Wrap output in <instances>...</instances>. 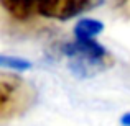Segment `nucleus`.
<instances>
[{"label": "nucleus", "mask_w": 130, "mask_h": 126, "mask_svg": "<svg viewBox=\"0 0 130 126\" xmlns=\"http://www.w3.org/2000/svg\"><path fill=\"white\" fill-rule=\"evenodd\" d=\"M0 67L2 69H10V70H18V72H23V70H28L33 67V64L30 61L23 59V57H15V56H7V54H2L0 56Z\"/></svg>", "instance_id": "4"}, {"label": "nucleus", "mask_w": 130, "mask_h": 126, "mask_svg": "<svg viewBox=\"0 0 130 126\" xmlns=\"http://www.w3.org/2000/svg\"><path fill=\"white\" fill-rule=\"evenodd\" d=\"M61 53L68 57V66L76 77H92L110 66L109 53L95 39H74L63 44Z\"/></svg>", "instance_id": "1"}, {"label": "nucleus", "mask_w": 130, "mask_h": 126, "mask_svg": "<svg viewBox=\"0 0 130 126\" xmlns=\"http://www.w3.org/2000/svg\"><path fill=\"white\" fill-rule=\"evenodd\" d=\"M0 3L12 18L26 21L36 15L53 18L58 0H0Z\"/></svg>", "instance_id": "2"}, {"label": "nucleus", "mask_w": 130, "mask_h": 126, "mask_svg": "<svg viewBox=\"0 0 130 126\" xmlns=\"http://www.w3.org/2000/svg\"><path fill=\"white\" fill-rule=\"evenodd\" d=\"M104 30V23L94 18H83L74 25V38L81 39V41H87V39H95Z\"/></svg>", "instance_id": "3"}, {"label": "nucleus", "mask_w": 130, "mask_h": 126, "mask_svg": "<svg viewBox=\"0 0 130 126\" xmlns=\"http://www.w3.org/2000/svg\"><path fill=\"white\" fill-rule=\"evenodd\" d=\"M120 124H122V126H130V111H128V113H124V115H122Z\"/></svg>", "instance_id": "5"}]
</instances>
